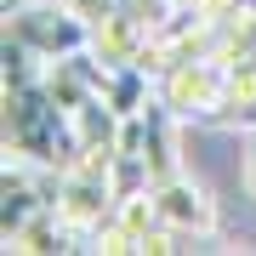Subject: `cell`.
<instances>
[{
  "mask_svg": "<svg viewBox=\"0 0 256 256\" xmlns=\"http://www.w3.org/2000/svg\"><path fill=\"white\" fill-rule=\"evenodd\" d=\"M245 194L256 200V137H250V154H245Z\"/></svg>",
  "mask_w": 256,
  "mask_h": 256,
  "instance_id": "cell-4",
  "label": "cell"
},
{
  "mask_svg": "<svg viewBox=\"0 0 256 256\" xmlns=\"http://www.w3.org/2000/svg\"><path fill=\"white\" fill-rule=\"evenodd\" d=\"M154 200H160V216L171 222L176 234H210L216 228V205H210V194L194 182V176H165V182H154Z\"/></svg>",
  "mask_w": 256,
  "mask_h": 256,
  "instance_id": "cell-3",
  "label": "cell"
},
{
  "mask_svg": "<svg viewBox=\"0 0 256 256\" xmlns=\"http://www.w3.org/2000/svg\"><path fill=\"white\" fill-rule=\"evenodd\" d=\"M92 34H97V23H86L80 12L68 6H23V12H6V40H18V46L28 52H40L46 63H63V57H80L86 46H92Z\"/></svg>",
  "mask_w": 256,
  "mask_h": 256,
  "instance_id": "cell-1",
  "label": "cell"
},
{
  "mask_svg": "<svg viewBox=\"0 0 256 256\" xmlns=\"http://www.w3.org/2000/svg\"><path fill=\"white\" fill-rule=\"evenodd\" d=\"M222 92H228V68L222 57H194V63H176L171 74H160V102L171 114H222Z\"/></svg>",
  "mask_w": 256,
  "mask_h": 256,
  "instance_id": "cell-2",
  "label": "cell"
}]
</instances>
